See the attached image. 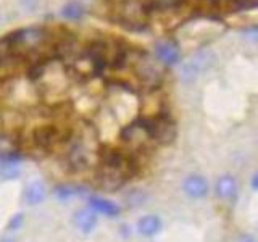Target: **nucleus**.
Instances as JSON below:
<instances>
[{
  "instance_id": "412c9836",
  "label": "nucleus",
  "mask_w": 258,
  "mask_h": 242,
  "mask_svg": "<svg viewBox=\"0 0 258 242\" xmlns=\"http://www.w3.org/2000/svg\"><path fill=\"white\" fill-rule=\"evenodd\" d=\"M250 184H252V189H253V191H258V171L253 174L252 183H250Z\"/></svg>"
},
{
  "instance_id": "423d86ee",
  "label": "nucleus",
  "mask_w": 258,
  "mask_h": 242,
  "mask_svg": "<svg viewBox=\"0 0 258 242\" xmlns=\"http://www.w3.org/2000/svg\"><path fill=\"white\" fill-rule=\"evenodd\" d=\"M87 207L94 210L97 215H103L108 218H116L121 213V208L118 204H115V202H111L105 197H100V196H89Z\"/></svg>"
},
{
  "instance_id": "a211bd4d",
  "label": "nucleus",
  "mask_w": 258,
  "mask_h": 242,
  "mask_svg": "<svg viewBox=\"0 0 258 242\" xmlns=\"http://www.w3.org/2000/svg\"><path fill=\"white\" fill-rule=\"evenodd\" d=\"M23 223H24V215L23 213H16V215L12 216V220L8 221L7 229L8 231H18V229H21Z\"/></svg>"
},
{
  "instance_id": "6e6552de",
  "label": "nucleus",
  "mask_w": 258,
  "mask_h": 242,
  "mask_svg": "<svg viewBox=\"0 0 258 242\" xmlns=\"http://www.w3.org/2000/svg\"><path fill=\"white\" fill-rule=\"evenodd\" d=\"M237 181L236 177L231 174H223L216 179L215 184V192L216 196L223 200H231L237 196Z\"/></svg>"
},
{
  "instance_id": "0eeeda50",
  "label": "nucleus",
  "mask_w": 258,
  "mask_h": 242,
  "mask_svg": "<svg viewBox=\"0 0 258 242\" xmlns=\"http://www.w3.org/2000/svg\"><path fill=\"white\" fill-rule=\"evenodd\" d=\"M58 129L53 126H40L32 133V142H34L39 149H50L53 144H56L60 139Z\"/></svg>"
},
{
  "instance_id": "4be33fe9",
  "label": "nucleus",
  "mask_w": 258,
  "mask_h": 242,
  "mask_svg": "<svg viewBox=\"0 0 258 242\" xmlns=\"http://www.w3.org/2000/svg\"><path fill=\"white\" fill-rule=\"evenodd\" d=\"M2 242H13V239H7L5 237V239H2Z\"/></svg>"
},
{
  "instance_id": "9d476101",
  "label": "nucleus",
  "mask_w": 258,
  "mask_h": 242,
  "mask_svg": "<svg viewBox=\"0 0 258 242\" xmlns=\"http://www.w3.org/2000/svg\"><path fill=\"white\" fill-rule=\"evenodd\" d=\"M47 197V188L42 181H31L23 192V199L28 205H39L42 204Z\"/></svg>"
},
{
  "instance_id": "f8f14e48",
  "label": "nucleus",
  "mask_w": 258,
  "mask_h": 242,
  "mask_svg": "<svg viewBox=\"0 0 258 242\" xmlns=\"http://www.w3.org/2000/svg\"><path fill=\"white\" fill-rule=\"evenodd\" d=\"M81 194V188L76 186H70V184H61L58 188H55V196L60 200H70L73 197H76Z\"/></svg>"
},
{
  "instance_id": "f257e3e1",
  "label": "nucleus",
  "mask_w": 258,
  "mask_h": 242,
  "mask_svg": "<svg viewBox=\"0 0 258 242\" xmlns=\"http://www.w3.org/2000/svg\"><path fill=\"white\" fill-rule=\"evenodd\" d=\"M216 63V55L213 50L210 48H204V50H199L194 53L190 58L185 60L181 65V81L184 84H192L204 75L205 71Z\"/></svg>"
},
{
  "instance_id": "6ab92c4d",
  "label": "nucleus",
  "mask_w": 258,
  "mask_h": 242,
  "mask_svg": "<svg viewBox=\"0 0 258 242\" xmlns=\"http://www.w3.org/2000/svg\"><path fill=\"white\" fill-rule=\"evenodd\" d=\"M244 39L250 40V42H258V26H253V28H247L244 29Z\"/></svg>"
},
{
  "instance_id": "aec40b11",
  "label": "nucleus",
  "mask_w": 258,
  "mask_h": 242,
  "mask_svg": "<svg viewBox=\"0 0 258 242\" xmlns=\"http://www.w3.org/2000/svg\"><path fill=\"white\" fill-rule=\"evenodd\" d=\"M237 242H258V239L253 237V236H250V234H245V236H240Z\"/></svg>"
},
{
  "instance_id": "1a4fd4ad",
  "label": "nucleus",
  "mask_w": 258,
  "mask_h": 242,
  "mask_svg": "<svg viewBox=\"0 0 258 242\" xmlns=\"http://www.w3.org/2000/svg\"><path fill=\"white\" fill-rule=\"evenodd\" d=\"M163 228V221L158 215H145L137 221V232L144 237H153Z\"/></svg>"
},
{
  "instance_id": "f03ea898",
  "label": "nucleus",
  "mask_w": 258,
  "mask_h": 242,
  "mask_svg": "<svg viewBox=\"0 0 258 242\" xmlns=\"http://www.w3.org/2000/svg\"><path fill=\"white\" fill-rule=\"evenodd\" d=\"M141 123L147 133L149 139H153L160 144H171L176 137V125L168 116L147 118L141 119Z\"/></svg>"
},
{
  "instance_id": "7ed1b4c3",
  "label": "nucleus",
  "mask_w": 258,
  "mask_h": 242,
  "mask_svg": "<svg viewBox=\"0 0 258 242\" xmlns=\"http://www.w3.org/2000/svg\"><path fill=\"white\" fill-rule=\"evenodd\" d=\"M182 191L187 197L199 200L208 196L210 186H208L207 177H204L202 174H189L182 181Z\"/></svg>"
},
{
  "instance_id": "9b49d317",
  "label": "nucleus",
  "mask_w": 258,
  "mask_h": 242,
  "mask_svg": "<svg viewBox=\"0 0 258 242\" xmlns=\"http://www.w3.org/2000/svg\"><path fill=\"white\" fill-rule=\"evenodd\" d=\"M84 13H86L84 5L76 2V0H71V2L64 4L61 7V10H60V15L63 16L64 20H68V21H78V20L83 18Z\"/></svg>"
},
{
  "instance_id": "2eb2a0df",
  "label": "nucleus",
  "mask_w": 258,
  "mask_h": 242,
  "mask_svg": "<svg viewBox=\"0 0 258 242\" xmlns=\"http://www.w3.org/2000/svg\"><path fill=\"white\" fill-rule=\"evenodd\" d=\"M147 196H145V192L142 189H133L126 194V202L129 207H141Z\"/></svg>"
},
{
  "instance_id": "20e7f679",
  "label": "nucleus",
  "mask_w": 258,
  "mask_h": 242,
  "mask_svg": "<svg viewBox=\"0 0 258 242\" xmlns=\"http://www.w3.org/2000/svg\"><path fill=\"white\" fill-rule=\"evenodd\" d=\"M73 223L83 234H91L97 228V224H99V215L89 207L79 208L73 215Z\"/></svg>"
},
{
  "instance_id": "dca6fc26",
  "label": "nucleus",
  "mask_w": 258,
  "mask_h": 242,
  "mask_svg": "<svg viewBox=\"0 0 258 242\" xmlns=\"http://www.w3.org/2000/svg\"><path fill=\"white\" fill-rule=\"evenodd\" d=\"M234 12H247L258 8V0H231Z\"/></svg>"
},
{
  "instance_id": "39448f33",
  "label": "nucleus",
  "mask_w": 258,
  "mask_h": 242,
  "mask_svg": "<svg viewBox=\"0 0 258 242\" xmlns=\"http://www.w3.org/2000/svg\"><path fill=\"white\" fill-rule=\"evenodd\" d=\"M155 55L161 63L168 65V67H173L181 60V50L173 40H161V42H158L155 45Z\"/></svg>"
},
{
  "instance_id": "ddd939ff",
  "label": "nucleus",
  "mask_w": 258,
  "mask_h": 242,
  "mask_svg": "<svg viewBox=\"0 0 258 242\" xmlns=\"http://www.w3.org/2000/svg\"><path fill=\"white\" fill-rule=\"evenodd\" d=\"M184 2L185 0H149V8L152 10H174Z\"/></svg>"
},
{
  "instance_id": "4468645a",
  "label": "nucleus",
  "mask_w": 258,
  "mask_h": 242,
  "mask_svg": "<svg viewBox=\"0 0 258 242\" xmlns=\"http://www.w3.org/2000/svg\"><path fill=\"white\" fill-rule=\"evenodd\" d=\"M0 174L7 179H15L20 174V166L18 163H13V161H2L0 163Z\"/></svg>"
},
{
  "instance_id": "f3484780",
  "label": "nucleus",
  "mask_w": 258,
  "mask_h": 242,
  "mask_svg": "<svg viewBox=\"0 0 258 242\" xmlns=\"http://www.w3.org/2000/svg\"><path fill=\"white\" fill-rule=\"evenodd\" d=\"M20 4L28 13H37L42 5V0H20Z\"/></svg>"
}]
</instances>
